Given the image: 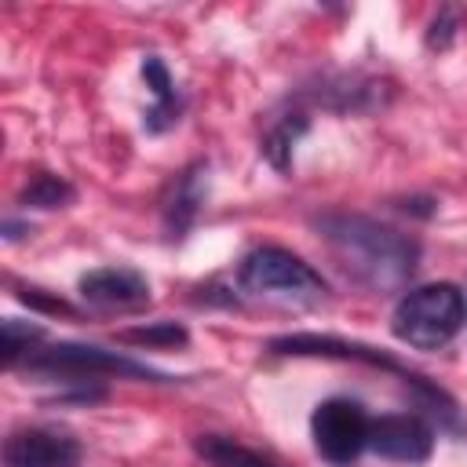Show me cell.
Wrapping results in <instances>:
<instances>
[{
    "mask_svg": "<svg viewBox=\"0 0 467 467\" xmlns=\"http://www.w3.org/2000/svg\"><path fill=\"white\" fill-rule=\"evenodd\" d=\"M317 230L339 266L376 292H401L416 274L420 244L387 223L350 212H328L317 219Z\"/></svg>",
    "mask_w": 467,
    "mask_h": 467,
    "instance_id": "1",
    "label": "cell"
},
{
    "mask_svg": "<svg viewBox=\"0 0 467 467\" xmlns=\"http://www.w3.org/2000/svg\"><path fill=\"white\" fill-rule=\"evenodd\" d=\"M237 285L248 296L274 299V303H292V306L321 303L328 296L325 277L310 263H303L299 255H292L277 244L252 248L237 266Z\"/></svg>",
    "mask_w": 467,
    "mask_h": 467,
    "instance_id": "2",
    "label": "cell"
},
{
    "mask_svg": "<svg viewBox=\"0 0 467 467\" xmlns=\"http://www.w3.org/2000/svg\"><path fill=\"white\" fill-rule=\"evenodd\" d=\"M467 321L463 292L449 281L420 285L401 296L394 306V336L416 350H438L445 347Z\"/></svg>",
    "mask_w": 467,
    "mask_h": 467,
    "instance_id": "3",
    "label": "cell"
},
{
    "mask_svg": "<svg viewBox=\"0 0 467 467\" xmlns=\"http://www.w3.org/2000/svg\"><path fill=\"white\" fill-rule=\"evenodd\" d=\"M368 416L358 401L350 398H328L314 409L310 416V434H314V449L336 463V467H347L354 463L365 449H368Z\"/></svg>",
    "mask_w": 467,
    "mask_h": 467,
    "instance_id": "4",
    "label": "cell"
},
{
    "mask_svg": "<svg viewBox=\"0 0 467 467\" xmlns=\"http://www.w3.org/2000/svg\"><path fill=\"white\" fill-rule=\"evenodd\" d=\"M29 368H44V372H66V376H102V372H117V376H146V379H157L161 372L124 358V354H113V350H102V347H80V343H51L44 350H29L26 354Z\"/></svg>",
    "mask_w": 467,
    "mask_h": 467,
    "instance_id": "5",
    "label": "cell"
},
{
    "mask_svg": "<svg viewBox=\"0 0 467 467\" xmlns=\"http://www.w3.org/2000/svg\"><path fill=\"white\" fill-rule=\"evenodd\" d=\"M270 350L274 354H296V358H339V361H365V365H376V368H387V372H398L409 387L423 383L416 372H409L405 365H398L390 354L368 347V343H354V339H339V336H317V332H296V336H277L270 339Z\"/></svg>",
    "mask_w": 467,
    "mask_h": 467,
    "instance_id": "6",
    "label": "cell"
},
{
    "mask_svg": "<svg viewBox=\"0 0 467 467\" xmlns=\"http://www.w3.org/2000/svg\"><path fill=\"white\" fill-rule=\"evenodd\" d=\"M80 441L44 427L11 431L4 441V467H77Z\"/></svg>",
    "mask_w": 467,
    "mask_h": 467,
    "instance_id": "7",
    "label": "cell"
},
{
    "mask_svg": "<svg viewBox=\"0 0 467 467\" xmlns=\"http://www.w3.org/2000/svg\"><path fill=\"white\" fill-rule=\"evenodd\" d=\"M368 449L387 456V460L423 463L434 449V434L420 416L394 412V416H379L368 423Z\"/></svg>",
    "mask_w": 467,
    "mask_h": 467,
    "instance_id": "8",
    "label": "cell"
},
{
    "mask_svg": "<svg viewBox=\"0 0 467 467\" xmlns=\"http://www.w3.org/2000/svg\"><path fill=\"white\" fill-rule=\"evenodd\" d=\"M80 296L95 310H139L150 303V285L131 266H102L80 277Z\"/></svg>",
    "mask_w": 467,
    "mask_h": 467,
    "instance_id": "9",
    "label": "cell"
},
{
    "mask_svg": "<svg viewBox=\"0 0 467 467\" xmlns=\"http://www.w3.org/2000/svg\"><path fill=\"white\" fill-rule=\"evenodd\" d=\"M204 193H208V164L204 161L186 164L171 179V190L164 197V230L171 237H182L193 226V219H197V212L204 204Z\"/></svg>",
    "mask_w": 467,
    "mask_h": 467,
    "instance_id": "10",
    "label": "cell"
},
{
    "mask_svg": "<svg viewBox=\"0 0 467 467\" xmlns=\"http://www.w3.org/2000/svg\"><path fill=\"white\" fill-rule=\"evenodd\" d=\"M142 77H146V88L153 91V109L146 113V131H164L179 120V99H175L171 73L157 55H146L142 58Z\"/></svg>",
    "mask_w": 467,
    "mask_h": 467,
    "instance_id": "11",
    "label": "cell"
},
{
    "mask_svg": "<svg viewBox=\"0 0 467 467\" xmlns=\"http://www.w3.org/2000/svg\"><path fill=\"white\" fill-rule=\"evenodd\" d=\"M193 449L212 467H277L263 452H255L234 438H223V434H201V438H193Z\"/></svg>",
    "mask_w": 467,
    "mask_h": 467,
    "instance_id": "12",
    "label": "cell"
},
{
    "mask_svg": "<svg viewBox=\"0 0 467 467\" xmlns=\"http://www.w3.org/2000/svg\"><path fill=\"white\" fill-rule=\"evenodd\" d=\"M303 131H306V117H303V113H288V117H281V120L266 131V139H263V157H266L277 171H285L288 161H292V146L299 142Z\"/></svg>",
    "mask_w": 467,
    "mask_h": 467,
    "instance_id": "13",
    "label": "cell"
},
{
    "mask_svg": "<svg viewBox=\"0 0 467 467\" xmlns=\"http://www.w3.org/2000/svg\"><path fill=\"white\" fill-rule=\"evenodd\" d=\"M69 201H73V186L62 175H51V171L33 175L22 186V193H18V204L22 208H62Z\"/></svg>",
    "mask_w": 467,
    "mask_h": 467,
    "instance_id": "14",
    "label": "cell"
},
{
    "mask_svg": "<svg viewBox=\"0 0 467 467\" xmlns=\"http://www.w3.org/2000/svg\"><path fill=\"white\" fill-rule=\"evenodd\" d=\"M117 339L131 343V347H182L190 339V332L179 321H153V325H139V328H120Z\"/></svg>",
    "mask_w": 467,
    "mask_h": 467,
    "instance_id": "15",
    "label": "cell"
},
{
    "mask_svg": "<svg viewBox=\"0 0 467 467\" xmlns=\"http://www.w3.org/2000/svg\"><path fill=\"white\" fill-rule=\"evenodd\" d=\"M36 339H44V328L40 325H22L18 317H7L4 321V361L15 365L22 354L33 350Z\"/></svg>",
    "mask_w": 467,
    "mask_h": 467,
    "instance_id": "16",
    "label": "cell"
},
{
    "mask_svg": "<svg viewBox=\"0 0 467 467\" xmlns=\"http://www.w3.org/2000/svg\"><path fill=\"white\" fill-rule=\"evenodd\" d=\"M456 29H460V11L456 7H441L427 29V47L431 51H445L452 40H456Z\"/></svg>",
    "mask_w": 467,
    "mask_h": 467,
    "instance_id": "17",
    "label": "cell"
},
{
    "mask_svg": "<svg viewBox=\"0 0 467 467\" xmlns=\"http://www.w3.org/2000/svg\"><path fill=\"white\" fill-rule=\"evenodd\" d=\"M22 303L36 306V310H47V314H73V306L66 299H55V296H44V288H22L18 292Z\"/></svg>",
    "mask_w": 467,
    "mask_h": 467,
    "instance_id": "18",
    "label": "cell"
},
{
    "mask_svg": "<svg viewBox=\"0 0 467 467\" xmlns=\"http://www.w3.org/2000/svg\"><path fill=\"white\" fill-rule=\"evenodd\" d=\"M26 230H29V226H22V223H11V219L4 223V237H7V241H18Z\"/></svg>",
    "mask_w": 467,
    "mask_h": 467,
    "instance_id": "19",
    "label": "cell"
},
{
    "mask_svg": "<svg viewBox=\"0 0 467 467\" xmlns=\"http://www.w3.org/2000/svg\"><path fill=\"white\" fill-rule=\"evenodd\" d=\"M463 303H467V296H463Z\"/></svg>",
    "mask_w": 467,
    "mask_h": 467,
    "instance_id": "20",
    "label": "cell"
}]
</instances>
